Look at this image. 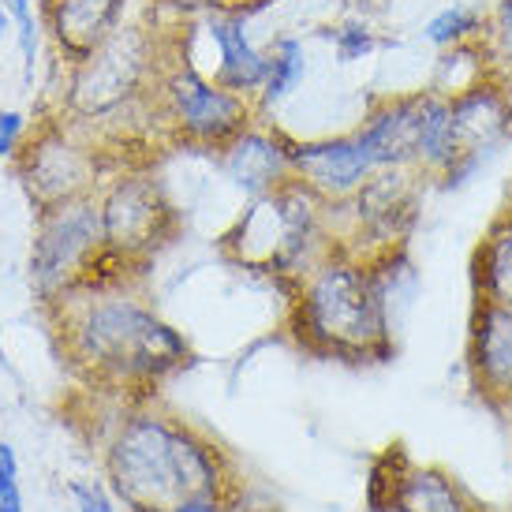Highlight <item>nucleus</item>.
Returning a JSON list of instances; mask_svg holds the SVG:
<instances>
[{"instance_id": "1", "label": "nucleus", "mask_w": 512, "mask_h": 512, "mask_svg": "<svg viewBox=\"0 0 512 512\" xmlns=\"http://www.w3.org/2000/svg\"><path fill=\"white\" fill-rule=\"evenodd\" d=\"M180 38H184V15L161 23L157 4L150 0L146 15L124 23L98 53L64 68L53 113L86 131L105 161H113V150H124L146 135H161L154 98L161 72L176 53Z\"/></svg>"}, {"instance_id": "2", "label": "nucleus", "mask_w": 512, "mask_h": 512, "mask_svg": "<svg viewBox=\"0 0 512 512\" xmlns=\"http://www.w3.org/2000/svg\"><path fill=\"white\" fill-rule=\"evenodd\" d=\"M68 356L101 385L150 389L191 363L184 333L154 307L116 288H83L60 299Z\"/></svg>"}, {"instance_id": "3", "label": "nucleus", "mask_w": 512, "mask_h": 512, "mask_svg": "<svg viewBox=\"0 0 512 512\" xmlns=\"http://www.w3.org/2000/svg\"><path fill=\"white\" fill-rule=\"evenodd\" d=\"M292 341L318 359L385 363L393 359V314L367 258L333 247L296 288L288 303Z\"/></svg>"}, {"instance_id": "4", "label": "nucleus", "mask_w": 512, "mask_h": 512, "mask_svg": "<svg viewBox=\"0 0 512 512\" xmlns=\"http://www.w3.org/2000/svg\"><path fill=\"white\" fill-rule=\"evenodd\" d=\"M105 471L131 512H176L187 498L225 494V460L210 441L165 412L128 415L109 441Z\"/></svg>"}, {"instance_id": "5", "label": "nucleus", "mask_w": 512, "mask_h": 512, "mask_svg": "<svg viewBox=\"0 0 512 512\" xmlns=\"http://www.w3.org/2000/svg\"><path fill=\"white\" fill-rule=\"evenodd\" d=\"M221 247L243 270L266 273L296 288L337 247L329 202L307 184L292 180L247 202V210L221 236Z\"/></svg>"}, {"instance_id": "6", "label": "nucleus", "mask_w": 512, "mask_h": 512, "mask_svg": "<svg viewBox=\"0 0 512 512\" xmlns=\"http://www.w3.org/2000/svg\"><path fill=\"white\" fill-rule=\"evenodd\" d=\"M356 135L378 169H415L430 187L456 157L449 98L430 86L374 94L356 120Z\"/></svg>"}, {"instance_id": "7", "label": "nucleus", "mask_w": 512, "mask_h": 512, "mask_svg": "<svg viewBox=\"0 0 512 512\" xmlns=\"http://www.w3.org/2000/svg\"><path fill=\"white\" fill-rule=\"evenodd\" d=\"M157 131L176 146L191 150H225L243 128L258 120L255 98H243L221 86L187 57V42L180 38L172 60L161 72L154 98Z\"/></svg>"}, {"instance_id": "8", "label": "nucleus", "mask_w": 512, "mask_h": 512, "mask_svg": "<svg viewBox=\"0 0 512 512\" xmlns=\"http://www.w3.org/2000/svg\"><path fill=\"white\" fill-rule=\"evenodd\" d=\"M430 180L415 169H378L352 199L329 202L333 240L359 258L404 251L419 225Z\"/></svg>"}, {"instance_id": "9", "label": "nucleus", "mask_w": 512, "mask_h": 512, "mask_svg": "<svg viewBox=\"0 0 512 512\" xmlns=\"http://www.w3.org/2000/svg\"><path fill=\"white\" fill-rule=\"evenodd\" d=\"M12 165L19 172L27 199L42 214L60 202L98 195L105 154L86 131L68 124L60 113H49L45 120H34L27 146Z\"/></svg>"}, {"instance_id": "10", "label": "nucleus", "mask_w": 512, "mask_h": 512, "mask_svg": "<svg viewBox=\"0 0 512 512\" xmlns=\"http://www.w3.org/2000/svg\"><path fill=\"white\" fill-rule=\"evenodd\" d=\"M105 251L98 195L60 202L38 214L34 243H30V285L45 303H60L90 281Z\"/></svg>"}, {"instance_id": "11", "label": "nucleus", "mask_w": 512, "mask_h": 512, "mask_svg": "<svg viewBox=\"0 0 512 512\" xmlns=\"http://www.w3.org/2000/svg\"><path fill=\"white\" fill-rule=\"evenodd\" d=\"M449 113H453L456 157L434 180L438 191L468 187L512 143V75L501 68L486 72L479 83L449 98Z\"/></svg>"}, {"instance_id": "12", "label": "nucleus", "mask_w": 512, "mask_h": 512, "mask_svg": "<svg viewBox=\"0 0 512 512\" xmlns=\"http://www.w3.org/2000/svg\"><path fill=\"white\" fill-rule=\"evenodd\" d=\"M105 251L128 266H143L176 232V206L150 172L124 169L98 191Z\"/></svg>"}, {"instance_id": "13", "label": "nucleus", "mask_w": 512, "mask_h": 512, "mask_svg": "<svg viewBox=\"0 0 512 512\" xmlns=\"http://www.w3.org/2000/svg\"><path fill=\"white\" fill-rule=\"evenodd\" d=\"M370 512H483L441 468H415L400 445L374 460L367 479Z\"/></svg>"}, {"instance_id": "14", "label": "nucleus", "mask_w": 512, "mask_h": 512, "mask_svg": "<svg viewBox=\"0 0 512 512\" xmlns=\"http://www.w3.org/2000/svg\"><path fill=\"white\" fill-rule=\"evenodd\" d=\"M221 176L247 199H262L296 180L292 169V135L277 128L270 116H258L225 150H217Z\"/></svg>"}, {"instance_id": "15", "label": "nucleus", "mask_w": 512, "mask_h": 512, "mask_svg": "<svg viewBox=\"0 0 512 512\" xmlns=\"http://www.w3.org/2000/svg\"><path fill=\"white\" fill-rule=\"evenodd\" d=\"M464 363L475 397L512 412V307L471 299Z\"/></svg>"}, {"instance_id": "16", "label": "nucleus", "mask_w": 512, "mask_h": 512, "mask_svg": "<svg viewBox=\"0 0 512 512\" xmlns=\"http://www.w3.org/2000/svg\"><path fill=\"white\" fill-rule=\"evenodd\" d=\"M292 169L299 184H307L314 195H322L326 202H344L367 184L378 165L352 128L318 139H292Z\"/></svg>"}, {"instance_id": "17", "label": "nucleus", "mask_w": 512, "mask_h": 512, "mask_svg": "<svg viewBox=\"0 0 512 512\" xmlns=\"http://www.w3.org/2000/svg\"><path fill=\"white\" fill-rule=\"evenodd\" d=\"M191 23L202 30L206 42L214 45V68L206 75L228 86V90L243 94V98H258L270 53L251 34L255 12H206L191 15Z\"/></svg>"}, {"instance_id": "18", "label": "nucleus", "mask_w": 512, "mask_h": 512, "mask_svg": "<svg viewBox=\"0 0 512 512\" xmlns=\"http://www.w3.org/2000/svg\"><path fill=\"white\" fill-rule=\"evenodd\" d=\"M131 0H42L45 38L64 68H72L128 23Z\"/></svg>"}, {"instance_id": "19", "label": "nucleus", "mask_w": 512, "mask_h": 512, "mask_svg": "<svg viewBox=\"0 0 512 512\" xmlns=\"http://www.w3.org/2000/svg\"><path fill=\"white\" fill-rule=\"evenodd\" d=\"M471 299L512 307V210L501 206L471 251Z\"/></svg>"}, {"instance_id": "20", "label": "nucleus", "mask_w": 512, "mask_h": 512, "mask_svg": "<svg viewBox=\"0 0 512 512\" xmlns=\"http://www.w3.org/2000/svg\"><path fill=\"white\" fill-rule=\"evenodd\" d=\"M270 64H266V79H262V90H258V116H273L285 101H292L299 94V86L307 83V72H311V60H307V45L299 34H277L270 45Z\"/></svg>"}, {"instance_id": "21", "label": "nucleus", "mask_w": 512, "mask_h": 512, "mask_svg": "<svg viewBox=\"0 0 512 512\" xmlns=\"http://www.w3.org/2000/svg\"><path fill=\"white\" fill-rule=\"evenodd\" d=\"M486 38V8L475 0H449L423 23V42L430 49H456Z\"/></svg>"}, {"instance_id": "22", "label": "nucleus", "mask_w": 512, "mask_h": 512, "mask_svg": "<svg viewBox=\"0 0 512 512\" xmlns=\"http://www.w3.org/2000/svg\"><path fill=\"white\" fill-rule=\"evenodd\" d=\"M498 64L490 57L486 42L456 45V49H441L434 57V75H430V90H438L445 98H453L460 90H468L471 83H479L486 72H494Z\"/></svg>"}, {"instance_id": "23", "label": "nucleus", "mask_w": 512, "mask_h": 512, "mask_svg": "<svg viewBox=\"0 0 512 512\" xmlns=\"http://www.w3.org/2000/svg\"><path fill=\"white\" fill-rule=\"evenodd\" d=\"M322 38L329 42L337 64H359V60H370L385 42H389V38L382 34V27H378V19L359 15V12H344L337 23H329V27L322 30Z\"/></svg>"}, {"instance_id": "24", "label": "nucleus", "mask_w": 512, "mask_h": 512, "mask_svg": "<svg viewBox=\"0 0 512 512\" xmlns=\"http://www.w3.org/2000/svg\"><path fill=\"white\" fill-rule=\"evenodd\" d=\"M8 15H12V38L19 49V64H23V79L34 83V72L42 64V42L45 38V19H42V0H4Z\"/></svg>"}, {"instance_id": "25", "label": "nucleus", "mask_w": 512, "mask_h": 512, "mask_svg": "<svg viewBox=\"0 0 512 512\" xmlns=\"http://www.w3.org/2000/svg\"><path fill=\"white\" fill-rule=\"evenodd\" d=\"M486 49L501 72L512 75V0H494L486 8Z\"/></svg>"}, {"instance_id": "26", "label": "nucleus", "mask_w": 512, "mask_h": 512, "mask_svg": "<svg viewBox=\"0 0 512 512\" xmlns=\"http://www.w3.org/2000/svg\"><path fill=\"white\" fill-rule=\"evenodd\" d=\"M165 12H176L191 19V15H206V12H266L273 0H154Z\"/></svg>"}, {"instance_id": "27", "label": "nucleus", "mask_w": 512, "mask_h": 512, "mask_svg": "<svg viewBox=\"0 0 512 512\" xmlns=\"http://www.w3.org/2000/svg\"><path fill=\"white\" fill-rule=\"evenodd\" d=\"M30 116L19 109H0V161H15L30 139Z\"/></svg>"}, {"instance_id": "28", "label": "nucleus", "mask_w": 512, "mask_h": 512, "mask_svg": "<svg viewBox=\"0 0 512 512\" xmlns=\"http://www.w3.org/2000/svg\"><path fill=\"white\" fill-rule=\"evenodd\" d=\"M72 498L79 512H116L113 498L98 483H72Z\"/></svg>"}, {"instance_id": "29", "label": "nucleus", "mask_w": 512, "mask_h": 512, "mask_svg": "<svg viewBox=\"0 0 512 512\" xmlns=\"http://www.w3.org/2000/svg\"><path fill=\"white\" fill-rule=\"evenodd\" d=\"M228 501L225 494H199V498H187L176 512H225Z\"/></svg>"}, {"instance_id": "30", "label": "nucleus", "mask_w": 512, "mask_h": 512, "mask_svg": "<svg viewBox=\"0 0 512 512\" xmlns=\"http://www.w3.org/2000/svg\"><path fill=\"white\" fill-rule=\"evenodd\" d=\"M344 4H348V12L370 15V19H382V15L393 12V4H397V0H344Z\"/></svg>"}, {"instance_id": "31", "label": "nucleus", "mask_w": 512, "mask_h": 512, "mask_svg": "<svg viewBox=\"0 0 512 512\" xmlns=\"http://www.w3.org/2000/svg\"><path fill=\"white\" fill-rule=\"evenodd\" d=\"M0 512H23V494L15 479H0Z\"/></svg>"}, {"instance_id": "32", "label": "nucleus", "mask_w": 512, "mask_h": 512, "mask_svg": "<svg viewBox=\"0 0 512 512\" xmlns=\"http://www.w3.org/2000/svg\"><path fill=\"white\" fill-rule=\"evenodd\" d=\"M19 475V460H15V449L8 441H0V479H15Z\"/></svg>"}, {"instance_id": "33", "label": "nucleus", "mask_w": 512, "mask_h": 512, "mask_svg": "<svg viewBox=\"0 0 512 512\" xmlns=\"http://www.w3.org/2000/svg\"><path fill=\"white\" fill-rule=\"evenodd\" d=\"M505 206L512 210V180H509V191H505Z\"/></svg>"}, {"instance_id": "34", "label": "nucleus", "mask_w": 512, "mask_h": 512, "mask_svg": "<svg viewBox=\"0 0 512 512\" xmlns=\"http://www.w3.org/2000/svg\"><path fill=\"white\" fill-rule=\"evenodd\" d=\"M236 512H255V509H236Z\"/></svg>"}]
</instances>
